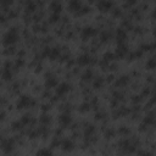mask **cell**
I'll return each mask as SVG.
<instances>
[{"mask_svg": "<svg viewBox=\"0 0 156 156\" xmlns=\"http://www.w3.org/2000/svg\"><path fill=\"white\" fill-rule=\"evenodd\" d=\"M116 38H117V40H118V43H123V40L127 38V33H126L123 28H118L116 31Z\"/></svg>", "mask_w": 156, "mask_h": 156, "instance_id": "obj_15", "label": "cell"}, {"mask_svg": "<svg viewBox=\"0 0 156 156\" xmlns=\"http://www.w3.org/2000/svg\"><path fill=\"white\" fill-rule=\"evenodd\" d=\"M123 27H126V28H132L131 21H123Z\"/></svg>", "mask_w": 156, "mask_h": 156, "instance_id": "obj_47", "label": "cell"}, {"mask_svg": "<svg viewBox=\"0 0 156 156\" xmlns=\"http://www.w3.org/2000/svg\"><path fill=\"white\" fill-rule=\"evenodd\" d=\"M14 146H15L14 138H5V139L1 140V144H0V148L5 154H10L14 150Z\"/></svg>", "mask_w": 156, "mask_h": 156, "instance_id": "obj_2", "label": "cell"}, {"mask_svg": "<svg viewBox=\"0 0 156 156\" xmlns=\"http://www.w3.org/2000/svg\"><path fill=\"white\" fill-rule=\"evenodd\" d=\"M143 123L145 126H150V124H154L155 123V115H154V111H151L149 115L145 116L144 121H143Z\"/></svg>", "mask_w": 156, "mask_h": 156, "instance_id": "obj_16", "label": "cell"}, {"mask_svg": "<svg viewBox=\"0 0 156 156\" xmlns=\"http://www.w3.org/2000/svg\"><path fill=\"white\" fill-rule=\"evenodd\" d=\"M4 22H5V16L3 14H0V23H4Z\"/></svg>", "mask_w": 156, "mask_h": 156, "instance_id": "obj_52", "label": "cell"}, {"mask_svg": "<svg viewBox=\"0 0 156 156\" xmlns=\"http://www.w3.org/2000/svg\"><path fill=\"white\" fill-rule=\"evenodd\" d=\"M23 63H24V60L21 59V58H19V59L16 60V62H15V67H16V68H20V67L23 66Z\"/></svg>", "mask_w": 156, "mask_h": 156, "instance_id": "obj_35", "label": "cell"}, {"mask_svg": "<svg viewBox=\"0 0 156 156\" xmlns=\"http://www.w3.org/2000/svg\"><path fill=\"white\" fill-rule=\"evenodd\" d=\"M97 33H98V29H95L94 27H92V26H87V27H84L83 29H82V33H81V36L82 38L84 39H88L90 37H94V36H97Z\"/></svg>", "mask_w": 156, "mask_h": 156, "instance_id": "obj_4", "label": "cell"}, {"mask_svg": "<svg viewBox=\"0 0 156 156\" xmlns=\"http://www.w3.org/2000/svg\"><path fill=\"white\" fill-rule=\"evenodd\" d=\"M114 98H115L116 101L122 100V99H123V94L121 93V92H115V93H114Z\"/></svg>", "mask_w": 156, "mask_h": 156, "instance_id": "obj_37", "label": "cell"}, {"mask_svg": "<svg viewBox=\"0 0 156 156\" xmlns=\"http://www.w3.org/2000/svg\"><path fill=\"white\" fill-rule=\"evenodd\" d=\"M36 156H53V151L49 148H42L37 151Z\"/></svg>", "mask_w": 156, "mask_h": 156, "instance_id": "obj_17", "label": "cell"}, {"mask_svg": "<svg viewBox=\"0 0 156 156\" xmlns=\"http://www.w3.org/2000/svg\"><path fill=\"white\" fill-rule=\"evenodd\" d=\"M115 58H116L115 54H112V53H110V51H109V53H105V54H104V58H102V60H104V61H105V62L109 63V62H110V61H112V60H114Z\"/></svg>", "mask_w": 156, "mask_h": 156, "instance_id": "obj_26", "label": "cell"}, {"mask_svg": "<svg viewBox=\"0 0 156 156\" xmlns=\"http://www.w3.org/2000/svg\"><path fill=\"white\" fill-rule=\"evenodd\" d=\"M19 39V33H17V29L15 27L10 28V31H7L3 37V44L5 45L6 48L7 46H12L17 42Z\"/></svg>", "mask_w": 156, "mask_h": 156, "instance_id": "obj_1", "label": "cell"}, {"mask_svg": "<svg viewBox=\"0 0 156 156\" xmlns=\"http://www.w3.org/2000/svg\"><path fill=\"white\" fill-rule=\"evenodd\" d=\"M71 121H72V118H71V115L68 114V112H63V114H61L59 116V122L62 127H67V126L71 123Z\"/></svg>", "mask_w": 156, "mask_h": 156, "instance_id": "obj_9", "label": "cell"}, {"mask_svg": "<svg viewBox=\"0 0 156 156\" xmlns=\"http://www.w3.org/2000/svg\"><path fill=\"white\" fill-rule=\"evenodd\" d=\"M68 7H70L71 11L78 12L81 10V7H82V3L79 1V0H71V1L68 3Z\"/></svg>", "mask_w": 156, "mask_h": 156, "instance_id": "obj_14", "label": "cell"}, {"mask_svg": "<svg viewBox=\"0 0 156 156\" xmlns=\"http://www.w3.org/2000/svg\"><path fill=\"white\" fill-rule=\"evenodd\" d=\"M118 133L120 134H123V136H127V134L131 133V129L127 128V127H124V126H122V127L118 128Z\"/></svg>", "mask_w": 156, "mask_h": 156, "instance_id": "obj_34", "label": "cell"}, {"mask_svg": "<svg viewBox=\"0 0 156 156\" xmlns=\"http://www.w3.org/2000/svg\"><path fill=\"white\" fill-rule=\"evenodd\" d=\"M39 121H40V123H42L43 126H46V124H49V122L51 121V118H50V116L48 115V114H43V115L40 116V118H39Z\"/></svg>", "mask_w": 156, "mask_h": 156, "instance_id": "obj_23", "label": "cell"}, {"mask_svg": "<svg viewBox=\"0 0 156 156\" xmlns=\"http://www.w3.org/2000/svg\"><path fill=\"white\" fill-rule=\"evenodd\" d=\"M60 20V14H55V12H53V14L50 15V17H49V22H51V23H54V22H56V21H59Z\"/></svg>", "mask_w": 156, "mask_h": 156, "instance_id": "obj_33", "label": "cell"}, {"mask_svg": "<svg viewBox=\"0 0 156 156\" xmlns=\"http://www.w3.org/2000/svg\"><path fill=\"white\" fill-rule=\"evenodd\" d=\"M92 78H93V71L90 70V68L85 70L84 73L82 75V81H83V82H88V81L92 79Z\"/></svg>", "mask_w": 156, "mask_h": 156, "instance_id": "obj_21", "label": "cell"}, {"mask_svg": "<svg viewBox=\"0 0 156 156\" xmlns=\"http://www.w3.org/2000/svg\"><path fill=\"white\" fill-rule=\"evenodd\" d=\"M127 51H128L127 45H126L124 43H118V45H117V49H116V55H115V56H117V58H120V59H122V58H124V56L127 55Z\"/></svg>", "mask_w": 156, "mask_h": 156, "instance_id": "obj_7", "label": "cell"}, {"mask_svg": "<svg viewBox=\"0 0 156 156\" xmlns=\"http://www.w3.org/2000/svg\"><path fill=\"white\" fill-rule=\"evenodd\" d=\"M42 110H43V111H48V110H50V104H44V105L42 106Z\"/></svg>", "mask_w": 156, "mask_h": 156, "instance_id": "obj_49", "label": "cell"}, {"mask_svg": "<svg viewBox=\"0 0 156 156\" xmlns=\"http://www.w3.org/2000/svg\"><path fill=\"white\" fill-rule=\"evenodd\" d=\"M11 66H12V63L10 61H6L5 65H4V70L1 72V77H3L4 81H10L12 78V72H11V68H10Z\"/></svg>", "mask_w": 156, "mask_h": 156, "instance_id": "obj_5", "label": "cell"}, {"mask_svg": "<svg viewBox=\"0 0 156 156\" xmlns=\"http://www.w3.org/2000/svg\"><path fill=\"white\" fill-rule=\"evenodd\" d=\"M89 11V7L88 6H82L81 7V10L77 12V15H82V14H85V12H88Z\"/></svg>", "mask_w": 156, "mask_h": 156, "instance_id": "obj_39", "label": "cell"}, {"mask_svg": "<svg viewBox=\"0 0 156 156\" xmlns=\"http://www.w3.org/2000/svg\"><path fill=\"white\" fill-rule=\"evenodd\" d=\"M121 14H122V12H121L120 7H115L114 9V16H121Z\"/></svg>", "mask_w": 156, "mask_h": 156, "instance_id": "obj_44", "label": "cell"}, {"mask_svg": "<svg viewBox=\"0 0 156 156\" xmlns=\"http://www.w3.org/2000/svg\"><path fill=\"white\" fill-rule=\"evenodd\" d=\"M50 9L53 10V12H55V14H60V11L62 10V4L59 1V0H53L50 4H49Z\"/></svg>", "mask_w": 156, "mask_h": 156, "instance_id": "obj_12", "label": "cell"}, {"mask_svg": "<svg viewBox=\"0 0 156 156\" xmlns=\"http://www.w3.org/2000/svg\"><path fill=\"white\" fill-rule=\"evenodd\" d=\"M14 53H15V48L14 46H7L6 49L4 50V54H5V55H11Z\"/></svg>", "mask_w": 156, "mask_h": 156, "instance_id": "obj_36", "label": "cell"}, {"mask_svg": "<svg viewBox=\"0 0 156 156\" xmlns=\"http://www.w3.org/2000/svg\"><path fill=\"white\" fill-rule=\"evenodd\" d=\"M31 105H34V100L31 97H28V95H22V97L19 99V101H17V109L19 110L28 107Z\"/></svg>", "mask_w": 156, "mask_h": 156, "instance_id": "obj_3", "label": "cell"}, {"mask_svg": "<svg viewBox=\"0 0 156 156\" xmlns=\"http://www.w3.org/2000/svg\"><path fill=\"white\" fill-rule=\"evenodd\" d=\"M155 48V45L154 44H150V43H146V44H143L141 45V51H150V50H153Z\"/></svg>", "mask_w": 156, "mask_h": 156, "instance_id": "obj_32", "label": "cell"}, {"mask_svg": "<svg viewBox=\"0 0 156 156\" xmlns=\"http://www.w3.org/2000/svg\"><path fill=\"white\" fill-rule=\"evenodd\" d=\"M28 136H29V138H36V137H39V132H38V129H37V131H31V132H28Z\"/></svg>", "mask_w": 156, "mask_h": 156, "instance_id": "obj_40", "label": "cell"}, {"mask_svg": "<svg viewBox=\"0 0 156 156\" xmlns=\"http://www.w3.org/2000/svg\"><path fill=\"white\" fill-rule=\"evenodd\" d=\"M115 129H107V131L105 132V136H106V138H112V137H114L115 136Z\"/></svg>", "mask_w": 156, "mask_h": 156, "instance_id": "obj_38", "label": "cell"}, {"mask_svg": "<svg viewBox=\"0 0 156 156\" xmlns=\"http://www.w3.org/2000/svg\"><path fill=\"white\" fill-rule=\"evenodd\" d=\"M11 127H12V129L14 131H20V129H22V127H23V124H22V122L19 120V121H14L12 122V124H11Z\"/></svg>", "mask_w": 156, "mask_h": 156, "instance_id": "obj_27", "label": "cell"}, {"mask_svg": "<svg viewBox=\"0 0 156 156\" xmlns=\"http://www.w3.org/2000/svg\"><path fill=\"white\" fill-rule=\"evenodd\" d=\"M114 75H110L109 77H107V82H112V81H114Z\"/></svg>", "mask_w": 156, "mask_h": 156, "instance_id": "obj_54", "label": "cell"}, {"mask_svg": "<svg viewBox=\"0 0 156 156\" xmlns=\"http://www.w3.org/2000/svg\"><path fill=\"white\" fill-rule=\"evenodd\" d=\"M141 55H143V51H141V50L133 51V53H131V54H129V60H134V59L141 58Z\"/></svg>", "mask_w": 156, "mask_h": 156, "instance_id": "obj_28", "label": "cell"}, {"mask_svg": "<svg viewBox=\"0 0 156 156\" xmlns=\"http://www.w3.org/2000/svg\"><path fill=\"white\" fill-rule=\"evenodd\" d=\"M129 82V77L128 76H121L116 81V87H124Z\"/></svg>", "mask_w": 156, "mask_h": 156, "instance_id": "obj_18", "label": "cell"}, {"mask_svg": "<svg viewBox=\"0 0 156 156\" xmlns=\"http://www.w3.org/2000/svg\"><path fill=\"white\" fill-rule=\"evenodd\" d=\"M104 116H105V114H104V112H97V115H95V118H97V120H101V118H104Z\"/></svg>", "mask_w": 156, "mask_h": 156, "instance_id": "obj_46", "label": "cell"}, {"mask_svg": "<svg viewBox=\"0 0 156 156\" xmlns=\"http://www.w3.org/2000/svg\"><path fill=\"white\" fill-rule=\"evenodd\" d=\"M21 122H22V124L23 126H27V124H29V122H34V120H32V117H31V115H23L22 117H21Z\"/></svg>", "mask_w": 156, "mask_h": 156, "instance_id": "obj_22", "label": "cell"}, {"mask_svg": "<svg viewBox=\"0 0 156 156\" xmlns=\"http://www.w3.org/2000/svg\"><path fill=\"white\" fill-rule=\"evenodd\" d=\"M12 1L11 0H1L0 1V5H3V6H7V5H11Z\"/></svg>", "mask_w": 156, "mask_h": 156, "instance_id": "obj_42", "label": "cell"}, {"mask_svg": "<svg viewBox=\"0 0 156 156\" xmlns=\"http://www.w3.org/2000/svg\"><path fill=\"white\" fill-rule=\"evenodd\" d=\"M92 62V56L89 54H82L79 58L77 59V63L79 65V66H87V65H89Z\"/></svg>", "mask_w": 156, "mask_h": 156, "instance_id": "obj_10", "label": "cell"}, {"mask_svg": "<svg viewBox=\"0 0 156 156\" xmlns=\"http://www.w3.org/2000/svg\"><path fill=\"white\" fill-rule=\"evenodd\" d=\"M71 90V84L68 83H61L58 85V88H56V95H59V97H62L66 93H68Z\"/></svg>", "mask_w": 156, "mask_h": 156, "instance_id": "obj_6", "label": "cell"}, {"mask_svg": "<svg viewBox=\"0 0 156 156\" xmlns=\"http://www.w3.org/2000/svg\"><path fill=\"white\" fill-rule=\"evenodd\" d=\"M102 84H104V79H102L101 77H98L97 79L94 81V84L93 85H94L95 89H99V88H101V87H102Z\"/></svg>", "mask_w": 156, "mask_h": 156, "instance_id": "obj_29", "label": "cell"}, {"mask_svg": "<svg viewBox=\"0 0 156 156\" xmlns=\"http://www.w3.org/2000/svg\"><path fill=\"white\" fill-rule=\"evenodd\" d=\"M139 156H153L150 151H139Z\"/></svg>", "mask_w": 156, "mask_h": 156, "instance_id": "obj_45", "label": "cell"}, {"mask_svg": "<svg viewBox=\"0 0 156 156\" xmlns=\"http://www.w3.org/2000/svg\"><path fill=\"white\" fill-rule=\"evenodd\" d=\"M133 102H139L141 100V95H134V97L132 98Z\"/></svg>", "mask_w": 156, "mask_h": 156, "instance_id": "obj_43", "label": "cell"}, {"mask_svg": "<svg viewBox=\"0 0 156 156\" xmlns=\"http://www.w3.org/2000/svg\"><path fill=\"white\" fill-rule=\"evenodd\" d=\"M134 31H136V33H141V32H143V28H141V27H136V29H134Z\"/></svg>", "mask_w": 156, "mask_h": 156, "instance_id": "obj_53", "label": "cell"}, {"mask_svg": "<svg viewBox=\"0 0 156 156\" xmlns=\"http://www.w3.org/2000/svg\"><path fill=\"white\" fill-rule=\"evenodd\" d=\"M49 59L50 60H55L60 56V49L59 48H50V53H49Z\"/></svg>", "mask_w": 156, "mask_h": 156, "instance_id": "obj_19", "label": "cell"}, {"mask_svg": "<svg viewBox=\"0 0 156 156\" xmlns=\"http://www.w3.org/2000/svg\"><path fill=\"white\" fill-rule=\"evenodd\" d=\"M58 84H59L58 79H56V78H55L53 75L48 73V75H46V81H45V87H46V89L55 88V87H58Z\"/></svg>", "mask_w": 156, "mask_h": 156, "instance_id": "obj_8", "label": "cell"}, {"mask_svg": "<svg viewBox=\"0 0 156 156\" xmlns=\"http://www.w3.org/2000/svg\"><path fill=\"white\" fill-rule=\"evenodd\" d=\"M61 148L63 151H71L73 150V148H75V144H73V141L71 139H65L61 141Z\"/></svg>", "mask_w": 156, "mask_h": 156, "instance_id": "obj_13", "label": "cell"}, {"mask_svg": "<svg viewBox=\"0 0 156 156\" xmlns=\"http://www.w3.org/2000/svg\"><path fill=\"white\" fill-rule=\"evenodd\" d=\"M149 94H150V89H149V88H146V89H144V90H143V94H141V97H145V95H146V97H148Z\"/></svg>", "mask_w": 156, "mask_h": 156, "instance_id": "obj_50", "label": "cell"}, {"mask_svg": "<svg viewBox=\"0 0 156 156\" xmlns=\"http://www.w3.org/2000/svg\"><path fill=\"white\" fill-rule=\"evenodd\" d=\"M36 3L33 1V0H28L27 3H26V14H29V12H33L36 10Z\"/></svg>", "mask_w": 156, "mask_h": 156, "instance_id": "obj_20", "label": "cell"}, {"mask_svg": "<svg viewBox=\"0 0 156 156\" xmlns=\"http://www.w3.org/2000/svg\"><path fill=\"white\" fill-rule=\"evenodd\" d=\"M95 131V127L93 124H88L87 126V128H85V137L87 138H90V137H93V133Z\"/></svg>", "mask_w": 156, "mask_h": 156, "instance_id": "obj_24", "label": "cell"}, {"mask_svg": "<svg viewBox=\"0 0 156 156\" xmlns=\"http://www.w3.org/2000/svg\"><path fill=\"white\" fill-rule=\"evenodd\" d=\"M5 116H6V114H5V112H4V111L0 112V121H3L4 118H5Z\"/></svg>", "mask_w": 156, "mask_h": 156, "instance_id": "obj_51", "label": "cell"}, {"mask_svg": "<svg viewBox=\"0 0 156 156\" xmlns=\"http://www.w3.org/2000/svg\"><path fill=\"white\" fill-rule=\"evenodd\" d=\"M112 1H110V0H100V1H98L97 6L99 7V10L100 11H107L110 10V9L112 7Z\"/></svg>", "mask_w": 156, "mask_h": 156, "instance_id": "obj_11", "label": "cell"}, {"mask_svg": "<svg viewBox=\"0 0 156 156\" xmlns=\"http://www.w3.org/2000/svg\"><path fill=\"white\" fill-rule=\"evenodd\" d=\"M110 37H111V33H110L109 31H104V32H101V34H100L101 42H107V40L110 39Z\"/></svg>", "mask_w": 156, "mask_h": 156, "instance_id": "obj_30", "label": "cell"}, {"mask_svg": "<svg viewBox=\"0 0 156 156\" xmlns=\"http://www.w3.org/2000/svg\"><path fill=\"white\" fill-rule=\"evenodd\" d=\"M60 144H61V141H60L58 138H55V139L51 141V146H53V148H56V146H59Z\"/></svg>", "mask_w": 156, "mask_h": 156, "instance_id": "obj_41", "label": "cell"}, {"mask_svg": "<svg viewBox=\"0 0 156 156\" xmlns=\"http://www.w3.org/2000/svg\"><path fill=\"white\" fill-rule=\"evenodd\" d=\"M16 16H17V12L15 10H10V12H9V17L12 19V17H16Z\"/></svg>", "mask_w": 156, "mask_h": 156, "instance_id": "obj_48", "label": "cell"}, {"mask_svg": "<svg viewBox=\"0 0 156 156\" xmlns=\"http://www.w3.org/2000/svg\"><path fill=\"white\" fill-rule=\"evenodd\" d=\"M155 67H156V59L150 58L148 61H146V68H148V70H153Z\"/></svg>", "mask_w": 156, "mask_h": 156, "instance_id": "obj_25", "label": "cell"}, {"mask_svg": "<svg viewBox=\"0 0 156 156\" xmlns=\"http://www.w3.org/2000/svg\"><path fill=\"white\" fill-rule=\"evenodd\" d=\"M6 102V99H4V98H0V104H5Z\"/></svg>", "mask_w": 156, "mask_h": 156, "instance_id": "obj_55", "label": "cell"}, {"mask_svg": "<svg viewBox=\"0 0 156 156\" xmlns=\"http://www.w3.org/2000/svg\"><path fill=\"white\" fill-rule=\"evenodd\" d=\"M89 109H90V104L85 101L79 106V109L78 110H79V112H87V111H89Z\"/></svg>", "mask_w": 156, "mask_h": 156, "instance_id": "obj_31", "label": "cell"}]
</instances>
